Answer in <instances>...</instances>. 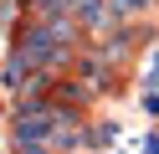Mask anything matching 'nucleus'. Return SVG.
Listing matches in <instances>:
<instances>
[{
  "instance_id": "f257e3e1",
  "label": "nucleus",
  "mask_w": 159,
  "mask_h": 154,
  "mask_svg": "<svg viewBox=\"0 0 159 154\" xmlns=\"http://www.w3.org/2000/svg\"><path fill=\"white\" fill-rule=\"evenodd\" d=\"M16 51H21V57L31 62L36 72H52V77L67 67V62H72V41H62L52 26H46V21H36V26L26 31L21 41H16Z\"/></svg>"
},
{
  "instance_id": "f03ea898",
  "label": "nucleus",
  "mask_w": 159,
  "mask_h": 154,
  "mask_svg": "<svg viewBox=\"0 0 159 154\" xmlns=\"http://www.w3.org/2000/svg\"><path fill=\"white\" fill-rule=\"evenodd\" d=\"M31 77H36V67L21 57V51H11V57H5V72H0V87H5V92H21Z\"/></svg>"
},
{
  "instance_id": "7ed1b4c3",
  "label": "nucleus",
  "mask_w": 159,
  "mask_h": 154,
  "mask_svg": "<svg viewBox=\"0 0 159 154\" xmlns=\"http://www.w3.org/2000/svg\"><path fill=\"white\" fill-rule=\"evenodd\" d=\"M36 21H67L72 16V0H31Z\"/></svg>"
},
{
  "instance_id": "20e7f679",
  "label": "nucleus",
  "mask_w": 159,
  "mask_h": 154,
  "mask_svg": "<svg viewBox=\"0 0 159 154\" xmlns=\"http://www.w3.org/2000/svg\"><path fill=\"white\" fill-rule=\"evenodd\" d=\"M108 5H113L118 16H139V10H149L154 0H108Z\"/></svg>"
}]
</instances>
